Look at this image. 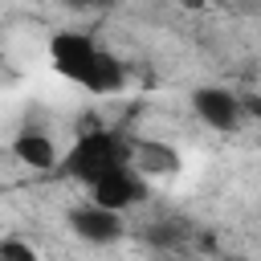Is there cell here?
<instances>
[{"label": "cell", "instance_id": "obj_8", "mask_svg": "<svg viewBox=\"0 0 261 261\" xmlns=\"http://www.w3.org/2000/svg\"><path fill=\"white\" fill-rule=\"evenodd\" d=\"M0 261H41V253L20 237H4L0 241Z\"/></svg>", "mask_w": 261, "mask_h": 261}, {"label": "cell", "instance_id": "obj_4", "mask_svg": "<svg viewBox=\"0 0 261 261\" xmlns=\"http://www.w3.org/2000/svg\"><path fill=\"white\" fill-rule=\"evenodd\" d=\"M192 110L200 122H208L212 130H237L245 122V106L232 90L224 86H196L192 90Z\"/></svg>", "mask_w": 261, "mask_h": 261}, {"label": "cell", "instance_id": "obj_3", "mask_svg": "<svg viewBox=\"0 0 261 261\" xmlns=\"http://www.w3.org/2000/svg\"><path fill=\"white\" fill-rule=\"evenodd\" d=\"M86 196H90V204L122 216L126 208H139V204L151 200V179H143L135 167H118L106 179H98L94 188H86Z\"/></svg>", "mask_w": 261, "mask_h": 261}, {"label": "cell", "instance_id": "obj_7", "mask_svg": "<svg viewBox=\"0 0 261 261\" xmlns=\"http://www.w3.org/2000/svg\"><path fill=\"white\" fill-rule=\"evenodd\" d=\"M12 155H16V163H24V167H33V171H57L61 167V151H57V143L45 135V130H16V139H12Z\"/></svg>", "mask_w": 261, "mask_h": 261}, {"label": "cell", "instance_id": "obj_6", "mask_svg": "<svg viewBox=\"0 0 261 261\" xmlns=\"http://www.w3.org/2000/svg\"><path fill=\"white\" fill-rule=\"evenodd\" d=\"M130 167L143 179H171L184 171V155L163 139H130Z\"/></svg>", "mask_w": 261, "mask_h": 261}, {"label": "cell", "instance_id": "obj_1", "mask_svg": "<svg viewBox=\"0 0 261 261\" xmlns=\"http://www.w3.org/2000/svg\"><path fill=\"white\" fill-rule=\"evenodd\" d=\"M49 61L65 82L82 86L86 94H114L126 86V65L90 33H53Z\"/></svg>", "mask_w": 261, "mask_h": 261}, {"label": "cell", "instance_id": "obj_2", "mask_svg": "<svg viewBox=\"0 0 261 261\" xmlns=\"http://www.w3.org/2000/svg\"><path fill=\"white\" fill-rule=\"evenodd\" d=\"M118 167H130V135L94 126V130H82L73 139V147L61 155L57 171L69 175V179H77L82 188H94L98 179H106Z\"/></svg>", "mask_w": 261, "mask_h": 261}, {"label": "cell", "instance_id": "obj_5", "mask_svg": "<svg viewBox=\"0 0 261 261\" xmlns=\"http://www.w3.org/2000/svg\"><path fill=\"white\" fill-rule=\"evenodd\" d=\"M69 232L77 241H86V245H114V241H122L126 224H122L118 212H106V208L86 200V204L69 208Z\"/></svg>", "mask_w": 261, "mask_h": 261}]
</instances>
